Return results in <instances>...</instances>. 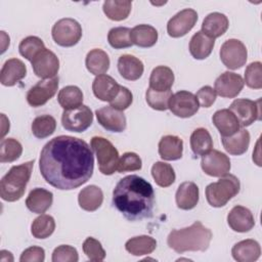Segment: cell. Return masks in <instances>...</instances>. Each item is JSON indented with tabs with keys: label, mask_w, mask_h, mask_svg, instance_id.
I'll return each instance as SVG.
<instances>
[{
	"label": "cell",
	"mask_w": 262,
	"mask_h": 262,
	"mask_svg": "<svg viewBox=\"0 0 262 262\" xmlns=\"http://www.w3.org/2000/svg\"><path fill=\"white\" fill-rule=\"evenodd\" d=\"M39 169L44 180L60 190H71L86 183L94 170V157L81 138L59 135L41 149Z\"/></svg>",
	"instance_id": "6da1fadb"
},
{
	"label": "cell",
	"mask_w": 262,
	"mask_h": 262,
	"mask_svg": "<svg viewBox=\"0 0 262 262\" xmlns=\"http://www.w3.org/2000/svg\"><path fill=\"white\" fill-rule=\"evenodd\" d=\"M212 237V231L201 221H195L188 227L173 229L167 237V244L178 254L204 252L208 250Z\"/></svg>",
	"instance_id": "3957f363"
},
{
	"label": "cell",
	"mask_w": 262,
	"mask_h": 262,
	"mask_svg": "<svg viewBox=\"0 0 262 262\" xmlns=\"http://www.w3.org/2000/svg\"><path fill=\"white\" fill-rule=\"evenodd\" d=\"M52 262H77L79 255L76 248L69 245L56 247L52 253Z\"/></svg>",
	"instance_id": "c3c4849f"
},
{
	"label": "cell",
	"mask_w": 262,
	"mask_h": 262,
	"mask_svg": "<svg viewBox=\"0 0 262 262\" xmlns=\"http://www.w3.org/2000/svg\"><path fill=\"white\" fill-rule=\"evenodd\" d=\"M241 183L233 174H225L216 182L207 185L205 193L207 202L214 208L224 207L233 196L239 192Z\"/></svg>",
	"instance_id": "5b68a950"
},
{
	"label": "cell",
	"mask_w": 262,
	"mask_h": 262,
	"mask_svg": "<svg viewBox=\"0 0 262 262\" xmlns=\"http://www.w3.org/2000/svg\"><path fill=\"white\" fill-rule=\"evenodd\" d=\"M131 30L126 27H116L110 30L107 34V41L115 49L128 48L133 45L131 41Z\"/></svg>",
	"instance_id": "b9f144b4"
},
{
	"label": "cell",
	"mask_w": 262,
	"mask_h": 262,
	"mask_svg": "<svg viewBox=\"0 0 262 262\" xmlns=\"http://www.w3.org/2000/svg\"><path fill=\"white\" fill-rule=\"evenodd\" d=\"M90 146L96 155L98 169L103 175H112L117 171L119 164V151L113 143L104 137L94 136Z\"/></svg>",
	"instance_id": "8992f818"
},
{
	"label": "cell",
	"mask_w": 262,
	"mask_h": 262,
	"mask_svg": "<svg viewBox=\"0 0 262 262\" xmlns=\"http://www.w3.org/2000/svg\"><path fill=\"white\" fill-rule=\"evenodd\" d=\"M229 227L236 232H248L255 225V219L252 212L244 206L233 207L227 215Z\"/></svg>",
	"instance_id": "ac0fdd59"
},
{
	"label": "cell",
	"mask_w": 262,
	"mask_h": 262,
	"mask_svg": "<svg viewBox=\"0 0 262 262\" xmlns=\"http://www.w3.org/2000/svg\"><path fill=\"white\" fill-rule=\"evenodd\" d=\"M97 122L107 131L123 132L126 129V117L122 111L108 106H103L95 112Z\"/></svg>",
	"instance_id": "e0dca14e"
},
{
	"label": "cell",
	"mask_w": 262,
	"mask_h": 262,
	"mask_svg": "<svg viewBox=\"0 0 262 262\" xmlns=\"http://www.w3.org/2000/svg\"><path fill=\"white\" fill-rule=\"evenodd\" d=\"M201 167L209 176L222 177L230 171V160L224 152L211 149L208 154L202 156Z\"/></svg>",
	"instance_id": "9a60e30c"
},
{
	"label": "cell",
	"mask_w": 262,
	"mask_h": 262,
	"mask_svg": "<svg viewBox=\"0 0 262 262\" xmlns=\"http://www.w3.org/2000/svg\"><path fill=\"white\" fill-rule=\"evenodd\" d=\"M231 255L237 262H254L261 255V248L257 241L247 238L236 243L231 249Z\"/></svg>",
	"instance_id": "cb8c5ba5"
},
{
	"label": "cell",
	"mask_w": 262,
	"mask_h": 262,
	"mask_svg": "<svg viewBox=\"0 0 262 262\" xmlns=\"http://www.w3.org/2000/svg\"><path fill=\"white\" fill-rule=\"evenodd\" d=\"M198 13L194 9L185 8L172 16L167 24V33L172 38L185 36L196 24Z\"/></svg>",
	"instance_id": "7c38bea8"
},
{
	"label": "cell",
	"mask_w": 262,
	"mask_h": 262,
	"mask_svg": "<svg viewBox=\"0 0 262 262\" xmlns=\"http://www.w3.org/2000/svg\"><path fill=\"white\" fill-rule=\"evenodd\" d=\"M212 122L222 137L231 136L241 129L238 120L229 108H222L215 112Z\"/></svg>",
	"instance_id": "44dd1931"
},
{
	"label": "cell",
	"mask_w": 262,
	"mask_h": 262,
	"mask_svg": "<svg viewBox=\"0 0 262 262\" xmlns=\"http://www.w3.org/2000/svg\"><path fill=\"white\" fill-rule=\"evenodd\" d=\"M131 41L138 47L147 48L158 41V31L150 25H137L131 30Z\"/></svg>",
	"instance_id": "1f68e13d"
},
{
	"label": "cell",
	"mask_w": 262,
	"mask_h": 262,
	"mask_svg": "<svg viewBox=\"0 0 262 262\" xmlns=\"http://www.w3.org/2000/svg\"><path fill=\"white\" fill-rule=\"evenodd\" d=\"M151 3H152V2H151ZM165 3H166V2H164V3H161V4H165ZM152 4H155V5H160L159 3H152Z\"/></svg>",
	"instance_id": "db71d44e"
},
{
	"label": "cell",
	"mask_w": 262,
	"mask_h": 262,
	"mask_svg": "<svg viewBox=\"0 0 262 262\" xmlns=\"http://www.w3.org/2000/svg\"><path fill=\"white\" fill-rule=\"evenodd\" d=\"M45 260V251L41 247L33 246L26 249L20 257V262H43Z\"/></svg>",
	"instance_id": "816d5d0a"
},
{
	"label": "cell",
	"mask_w": 262,
	"mask_h": 262,
	"mask_svg": "<svg viewBox=\"0 0 262 262\" xmlns=\"http://www.w3.org/2000/svg\"><path fill=\"white\" fill-rule=\"evenodd\" d=\"M31 129L35 137L43 139L54 133L56 129V121L50 115H42L34 119Z\"/></svg>",
	"instance_id": "ab89813d"
},
{
	"label": "cell",
	"mask_w": 262,
	"mask_h": 262,
	"mask_svg": "<svg viewBox=\"0 0 262 262\" xmlns=\"http://www.w3.org/2000/svg\"><path fill=\"white\" fill-rule=\"evenodd\" d=\"M174 73L166 66L156 67L149 77V87L155 91H168L174 83Z\"/></svg>",
	"instance_id": "83f0119b"
},
{
	"label": "cell",
	"mask_w": 262,
	"mask_h": 262,
	"mask_svg": "<svg viewBox=\"0 0 262 262\" xmlns=\"http://www.w3.org/2000/svg\"><path fill=\"white\" fill-rule=\"evenodd\" d=\"M244 83L252 89L262 88V63L260 61L251 62L246 68Z\"/></svg>",
	"instance_id": "f6af8a7d"
},
{
	"label": "cell",
	"mask_w": 262,
	"mask_h": 262,
	"mask_svg": "<svg viewBox=\"0 0 262 262\" xmlns=\"http://www.w3.org/2000/svg\"><path fill=\"white\" fill-rule=\"evenodd\" d=\"M172 96L171 90L168 91H155L150 88L146 89L145 100L147 104L156 111H166L168 110L169 100Z\"/></svg>",
	"instance_id": "ee69618b"
},
{
	"label": "cell",
	"mask_w": 262,
	"mask_h": 262,
	"mask_svg": "<svg viewBox=\"0 0 262 262\" xmlns=\"http://www.w3.org/2000/svg\"><path fill=\"white\" fill-rule=\"evenodd\" d=\"M200 104L195 95L186 90H180L170 97L168 108L179 118H189L195 115Z\"/></svg>",
	"instance_id": "8fae6325"
},
{
	"label": "cell",
	"mask_w": 262,
	"mask_h": 262,
	"mask_svg": "<svg viewBox=\"0 0 262 262\" xmlns=\"http://www.w3.org/2000/svg\"><path fill=\"white\" fill-rule=\"evenodd\" d=\"M199 187L192 181L182 182L176 191V205L181 210H191L199 203Z\"/></svg>",
	"instance_id": "7402d4cb"
},
{
	"label": "cell",
	"mask_w": 262,
	"mask_h": 262,
	"mask_svg": "<svg viewBox=\"0 0 262 262\" xmlns=\"http://www.w3.org/2000/svg\"><path fill=\"white\" fill-rule=\"evenodd\" d=\"M110 63H111L110 57L107 53L102 49L94 48L90 50L86 55V59H85L86 68L91 74L95 76L106 73L110 68Z\"/></svg>",
	"instance_id": "d6a6232c"
},
{
	"label": "cell",
	"mask_w": 262,
	"mask_h": 262,
	"mask_svg": "<svg viewBox=\"0 0 262 262\" xmlns=\"http://www.w3.org/2000/svg\"><path fill=\"white\" fill-rule=\"evenodd\" d=\"M34 74L41 79H51L59 70V59L54 52L45 48L31 61Z\"/></svg>",
	"instance_id": "5bb4252c"
},
{
	"label": "cell",
	"mask_w": 262,
	"mask_h": 262,
	"mask_svg": "<svg viewBox=\"0 0 262 262\" xmlns=\"http://www.w3.org/2000/svg\"><path fill=\"white\" fill-rule=\"evenodd\" d=\"M190 148L195 156H204L213 148L210 132L205 128H196L190 135Z\"/></svg>",
	"instance_id": "d590c367"
},
{
	"label": "cell",
	"mask_w": 262,
	"mask_h": 262,
	"mask_svg": "<svg viewBox=\"0 0 262 262\" xmlns=\"http://www.w3.org/2000/svg\"><path fill=\"white\" fill-rule=\"evenodd\" d=\"M113 205L129 221L149 218L155 206L151 184L138 175H128L119 180L113 190Z\"/></svg>",
	"instance_id": "7a4b0ae2"
},
{
	"label": "cell",
	"mask_w": 262,
	"mask_h": 262,
	"mask_svg": "<svg viewBox=\"0 0 262 262\" xmlns=\"http://www.w3.org/2000/svg\"><path fill=\"white\" fill-rule=\"evenodd\" d=\"M224 149L232 156H241L248 150L250 144V133L246 129H239L235 134L222 137Z\"/></svg>",
	"instance_id": "f1b7e54d"
},
{
	"label": "cell",
	"mask_w": 262,
	"mask_h": 262,
	"mask_svg": "<svg viewBox=\"0 0 262 262\" xmlns=\"http://www.w3.org/2000/svg\"><path fill=\"white\" fill-rule=\"evenodd\" d=\"M23 152V146L14 138H4L0 144V162L11 163L19 159Z\"/></svg>",
	"instance_id": "60d3db41"
},
{
	"label": "cell",
	"mask_w": 262,
	"mask_h": 262,
	"mask_svg": "<svg viewBox=\"0 0 262 262\" xmlns=\"http://www.w3.org/2000/svg\"><path fill=\"white\" fill-rule=\"evenodd\" d=\"M54 42L62 47L76 45L82 37V27L74 18L66 17L57 20L51 30Z\"/></svg>",
	"instance_id": "52a82bcc"
},
{
	"label": "cell",
	"mask_w": 262,
	"mask_h": 262,
	"mask_svg": "<svg viewBox=\"0 0 262 262\" xmlns=\"http://www.w3.org/2000/svg\"><path fill=\"white\" fill-rule=\"evenodd\" d=\"M83 252L89 260L100 262L105 258V251L102 248L100 242L94 237H87L83 243Z\"/></svg>",
	"instance_id": "bcb514c9"
},
{
	"label": "cell",
	"mask_w": 262,
	"mask_h": 262,
	"mask_svg": "<svg viewBox=\"0 0 262 262\" xmlns=\"http://www.w3.org/2000/svg\"><path fill=\"white\" fill-rule=\"evenodd\" d=\"M132 2L128 0H107L103 2L102 9L104 14L112 20L120 21L128 17L131 11Z\"/></svg>",
	"instance_id": "8d00e7d4"
},
{
	"label": "cell",
	"mask_w": 262,
	"mask_h": 262,
	"mask_svg": "<svg viewBox=\"0 0 262 262\" xmlns=\"http://www.w3.org/2000/svg\"><path fill=\"white\" fill-rule=\"evenodd\" d=\"M103 192L96 185H88L83 188L78 194V203L80 208L85 211H96L102 204Z\"/></svg>",
	"instance_id": "f546056e"
},
{
	"label": "cell",
	"mask_w": 262,
	"mask_h": 262,
	"mask_svg": "<svg viewBox=\"0 0 262 262\" xmlns=\"http://www.w3.org/2000/svg\"><path fill=\"white\" fill-rule=\"evenodd\" d=\"M132 101H133V95L131 91L127 87L120 86L119 93L112 101H110V105L116 110L123 112L124 110H127L131 105Z\"/></svg>",
	"instance_id": "681fc988"
},
{
	"label": "cell",
	"mask_w": 262,
	"mask_h": 262,
	"mask_svg": "<svg viewBox=\"0 0 262 262\" xmlns=\"http://www.w3.org/2000/svg\"><path fill=\"white\" fill-rule=\"evenodd\" d=\"M244 85V79L241 75L226 71L215 80L214 90L221 97L234 98L241 93Z\"/></svg>",
	"instance_id": "2e32d148"
},
{
	"label": "cell",
	"mask_w": 262,
	"mask_h": 262,
	"mask_svg": "<svg viewBox=\"0 0 262 262\" xmlns=\"http://www.w3.org/2000/svg\"><path fill=\"white\" fill-rule=\"evenodd\" d=\"M93 122V114L89 106L82 104L79 107L63 111L61 116L62 127L71 132H84Z\"/></svg>",
	"instance_id": "9c48e42d"
},
{
	"label": "cell",
	"mask_w": 262,
	"mask_h": 262,
	"mask_svg": "<svg viewBox=\"0 0 262 262\" xmlns=\"http://www.w3.org/2000/svg\"><path fill=\"white\" fill-rule=\"evenodd\" d=\"M248 51L245 44L237 39L226 40L220 48V59L229 70H237L245 66Z\"/></svg>",
	"instance_id": "ba28073f"
},
{
	"label": "cell",
	"mask_w": 262,
	"mask_h": 262,
	"mask_svg": "<svg viewBox=\"0 0 262 262\" xmlns=\"http://www.w3.org/2000/svg\"><path fill=\"white\" fill-rule=\"evenodd\" d=\"M118 71L128 81L138 80L144 71L142 61L131 54H123L118 59Z\"/></svg>",
	"instance_id": "484cf974"
},
{
	"label": "cell",
	"mask_w": 262,
	"mask_h": 262,
	"mask_svg": "<svg viewBox=\"0 0 262 262\" xmlns=\"http://www.w3.org/2000/svg\"><path fill=\"white\" fill-rule=\"evenodd\" d=\"M215 45V39L206 36L202 31L196 32L190 39L189 52L195 59L207 58Z\"/></svg>",
	"instance_id": "4dcf8cb0"
},
{
	"label": "cell",
	"mask_w": 262,
	"mask_h": 262,
	"mask_svg": "<svg viewBox=\"0 0 262 262\" xmlns=\"http://www.w3.org/2000/svg\"><path fill=\"white\" fill-rule=\"evenodd\" d=\"M58 88V78L44 79L31 87L27 93V101L33 107H39L45 104L54 96Z\"/></svg>",
	"instance_id": "4fadbf2b"
},
{
	"label": "cell",
	"mask_w": 262,
	"mask_h": 262,
	"mask_svg": "<svg viewBox=\"0 0 262 262\" xmlns=\"http://www.w3.org/2000/svg\"><path fill=\"white\" fill-rule=\"evenodd\" d=\"M53 193L45 188L36 187L32 189L26 199L27 208L36 214L45 213L52 205Z\"/></svg>",
	"instance_id": "603a6c76"
},
{
	"label": "cell",
	"mask_w": 262,
	"mask_h": 262,
	"mask_svg": "<svg viewBox=\"0 0 262 262\" xmlns=\"http://www.w3.org/2000/svg\"><path fill=\"white\" fill-rule=\"evenodd\" d=\"M27 75L26 64L18 58L7 59L0 72V82L3 86L11 87L23 80Z\"/></svg>",
	"instance_id": "ffe728a7"
},
{
	"label": "cell",
	"mask_w": 262,
	"mask_h": 262,
	"mask_svg": "<svg viewBox=\"0 0 262 262\" xmlns=\"http://www.w3.org/2000/svg\"><path fill=\"white\" fill-rule=\"evenodd\" d=\"M229 20L227 16L220 12H211L203 20L202 32L212 38H218L222 36L228 29Z\"/></svg>",
	"instance_id": "d4e9b609"
},
{
	"label": "cell",
	"mask_w": 262,
	"mask_h": 262,
	"mask_svg": "<svg viewBox=\"0 0 262 262\" xmlns=\"http://www.w3.org/2000/svg\"><path fill=\"white\" fill-rule=\"evenodd\" d=\"M0 261L1 262H8V261H13L12 254L6 250H2L0 252Z\"/></svg>",
	"instance_id": "f5cc1de1"
},
{
	"label": "cell",
	"mask_w": 262,
	"mask_h": 262,
	"mask_svg": "<svg viewBox=\"0 0 262 262\" xmlns=\"http://www.w3.org/2000/svg\"><path fill=\"white\" fill-rule=\"evenodd\" d=\"M151 175L155 182L161 187L172 185L176 178L173 167L165 162H156L151 167Z\"/></svg>",
	"instance_id": "f35d334b"
},
{
	"label": "cell",
	"mask_w": 262,
	"mask_h": 262,
	"mask_svg": "<svg viewBox=\"0 0 262 262\" xmlns=\"http://www.w3.org/2000/svg\"><path fill=\"white\" fill-rule=\"evenodd\" d=\"M157 248V241L149 235L131 237L125 244V249L133 256H143L152 253Z\"/></svg>",
	"instance_id": "836d02e7"
},
{
	"label": "cell",
	"mask_w": 262,
	"mask_h": 262,
	"mask_svg": "<svg viewBox=\"0 0 262 262\" xmlns=\"http://www.w3.org/2000/svg\"><path fill=\"white\" fill-rule=\"evenodd\" d=\"M183 152V141L175 135H165L159 142V155L165 161H176L181 159Z\"/></svg>",
	"instance_id": "4316f807"
},
{
	"label": "cell",
	"mask_w": 262,
	"mask_h": 262,
	"mask_svg": "<svg viewBox=\"0 0 262 262\" xmlns=\"http://www.w3.org/2000/svg\"><path fill=\"white\" fill-rule=\"evenodd\" d=\"M142 167V162L140 157L132 151L125 152L121 156L118 164L117 171L119 173H125L130 171H138Z\"/></svg>",
	"instance_id": "7dc6e473"
},
{
	"label": "cell",
	"mask_w": 262,
	"mask_h": 262,
	"mask_svg": "<svg viewBox=\"0 0 262 262\" xmlns=\"http://www.w3.org/2000/svg\"><path fill=\"white\" fill-rule=\"evenodd\" d=\"M120 86L113 77L102 74L96 76L93 80L92 91L99 100L112 101L119 93Z\"/></svg>",
	"instance_id": "d6986e66"
},
{
	"label": "cell",
	"mask_w": 262,
	"mask_h": 262,
	"mask_svg": "<svg viewBox=\"0 0 262 262\" xmlns=\"http://www.w3.org/2000/svg\"><path fill=\"white\" fill-rule=\"evenodd\" d=\"M83 99L82 90L74 85L63 87L57 94V101L64 111L79 107L82 105Z\"/></svg>",
	"instance_id": "e575fe53"
},
{
	"label": "cell",
	"mask_w": 262,
	"mask_h": 262,
	"mask_svg": "<svg viewBox=\"0 0 262 262\" xmlns=\"http://www.w3.org/2000/svg\"><path fill=\"white\" fill-rule=\"evenodd\" d=\"M34 160L12 166L0 181V196L6 202L18 201L25 193L31 178Z\"/></svg>",
	"instance_id": "277c9868"
},
{
	"label": "cell",
	"mask_w": 262,
	"mask_h": 262,
	"mask_svg": "<svg viewBox=\"0 0 262 262\" xmlns=\"http://www.w3.org/2000/svg\"><path fill=\"white\" fill-rule=\"evenodd\" d=\"M261 99L256 101L248 98L234 99L229 110L234 114L241 127H248L255 121L261 120Z\"/></svg>",
	"instance_id": "30bf717a"
},
{
	"label": "cell",
	"mask_w": 262,
	"mask_h": 262,
	"mask_svg": "<svg viewBox=\"0 0 262 262\" xmlns=\"http://www.w3.org/2000/svg\"><path fill=\"white\" fill-rule=\"evenodd\" d=\"M44 49V42L37 36H28L23 39L18 45L20 55L30 61H32L35 56Z\"/></svg>",
	"instance_id": "7bdbcfd3"
},
{
	"label": "cell",
	"mask_w": 262,
	"mask_h": 262,
	"mask_svg": "<svg viewBox=\"0 0 262 262\" xmlns=\"http://www.w3.org/2000/svg\"><path fill=\"white\" fill-rule=\"evenodd\" d=\"M55 229L54 218L47 214H41L34 219L31 225V233L34 237L44 239L49 237Z\"/></svg>",
	"instance_id": "74e56055"
},
{
	"label": "cell",
	"mask_w": 262,
	"mask_h": 262,
	"mask_svg": "<svg viewBox=\"0 0 262 262\" xmlns=\"http://www.w3.org/2000/svg\"><path fill=\"white\" fill-rule=\"evenodd\" d=\"M198 102L202 107H210L216 100V92L211 86H203L195 94Z\"/></svg>",
	"instance_id": "f907efd6"
}]
</instances>
